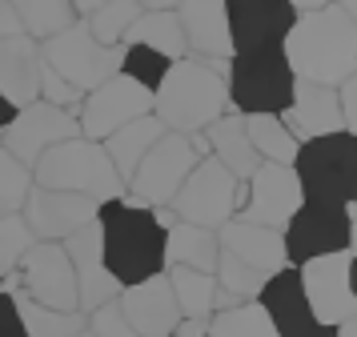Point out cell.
<instances>
[{"label": "cell", "mask_w": 357, "mask_h": 337, "mask_svg": "<svg viewBox=\"0 0 357 337\" xmlns=\"http://www.w3.org/2000/svg\"><path fill=\"white\" fill-rule=\"evenodd\" d=\"M293 29L281 40V57L293 80L337 89L357 77V13L354 4H293Z\"/></svg>", "instance_id": "6da1fadb"}, {"label": "cell", "mask_w": 357, "mask_h": 337, "mask_svg": "<svg viewBox=\"0 0 357 337\" xmlns=\"http://www.w3.org/2000/svg\"><path fill=\"white\" fill-rule=\"evenodd\" d=\"M97 229L105 269L121 289L165 273V229L157 225L153 209L137 205L129 193L97 209Z\"/></svg>", "instance_id": "7a4b0ae2"}, {"label": "cell", "mask_w": 357, "mask_h": 337, "mask_svg": "<svg viewBox=\"0 0 357 337\" xmlns=\"http://www.w3.org/2000/svg\"><path fill=\"white\" fill-rule=\"evenodd\" d=\"M229 64H205V61H185L169 64L161 89L153 93V117L161 121L165 133L197 137L213 121H221L229 112Z\"/></svg>", "instance_id": "3957f363"}, {"label": "cell", "mask_w": 357, "mask_h": 337, "mask_svg": "<svg viewBox=\"0 0 357 337\" xmlns=\"http://www.w3.org/2000/svg\"><path fill=\"white\" fill-rule=\"evenodd\" d=\"M33 185L36 189H52V193H77V197L97 201V205L125 197V181L109 165L105 149L93 141H84V137L52 144L45 157H36Z\"/></svg>", "instance_id": "277c9868"}, {"label": "cell", "mask_w": 357, "mask_h": 337, "mask_svg": "<svg viewBox=\"0 0 357 337\" xmlns=\"http://www.w3.org/2000/svg\"><path fill=\"white\" fill-rule=\"evenodd\" d=\"M293 177L301 185V201L354 205L357 201V137L329 133L305 141L293 157Z\"/></svg>", "instance_id": "5b68a950"}, {"label": "cell", "mask_w": 357, "mask_h": 337, "mask_svg": "<svg viewBox=\"0 0 357 337\" xmlns=\"http://www.w3.org/2000/svg\"><path fill=\"white\" fill-rule=\"evenodd\" d=\"M229 109L237 117H281L293 100V73L281 48L265 52H241L229 61Z\"/></svg>", "instance_id": "8992f818"}, {"label": "cell", "mask_w": 357, "mask_h": 337, "mask_svg": "<svg viewBox=\"0 0 357 337\" xmlns=\"http://www.w3.org/2000/svg\"><path fill=\"white\" fill-rule=\"evenodd\" d=\"M285 261L293 269L333 253H354L357 245V213L354 205H325V201H301V209L281 229Z\"/></svg>", "instance_id": "52a82bcc"}, {"label": "cell", "mask_w": 357, "mask_h": 337, "mask_svg": "<svg viewBox=\"0 0 357 337\" xmlns=\"http://www.w3.org/2000/svg\"><path fill=\"white\" fill-rule=\"evenodd\" d=\"M0 293H20L29 301L45 305L52 313H81L77 305V277L68 265L65 249L56 241H33V249L20 257L17 273L0 281Z\"/></svg>", "instance_id": "ba28073f"}, {"label": "cell", "mask_w": 357, "mask_h": 337, "mask_svg": "<svg viewBox=\"0 0 357 337\" xmlns=\"http://www.w3.org/2000/svg\"><path fill=\"white\" fill-rule=\"evenodd\" d=\"M241 197H245L241 181H233L213 157H201L197 169L185 177V185L177 189V197H173L165 209H169L181 225H197V229L217 233L225 221L237 217Z\"/></svg>", "instance_id": "9c48e42d"}, {"label": "cell", "mask_w": 357, "mask_h": 337, "mask_svg": "<svg viewBox=\"0 0 357 337\" xmlns=\"http://www.w3.org/2000/svg\"><path fill=\"white\" fill-rule=\"evenodd\" d=\"M121 57H125V45L100 48L97 40L89 36L81 16H77L73 29H65L61 36H52V40L40 45V61L49 64L65 84H73L77 93H93L105 80H113L116 73H121Z\"/></svg>", "instance_id": "30bf717a"}, {"label": "cell", "mask_w": 357, "mask_h": 337, "mask_svg": "<svg viewBox=\"0 0 357 337\" xmlns=\"http://www.w3.org/2000/svg\"><path fill=\"white\" fill-rule=\"evenodd\" d=\"M301 293L313 321L321 329H337L345 321H357V293H354V253H333L297 265Z\"/></svg>", "instance_id": "8fae6325"}, {"label": "cell", "mask_w": 357, "mask_h": 337, "mask_svg": "<svg viewBox=\"0 0 357 337\" xmlns=\"http://www.w3.org/2000/svg\"><path fill=\"white\" fill-rule=\"evenodd\" d=\"M197 160L201 157H197V149H193L189 137L165 133L161 141L141 157V165H137V173L129 177V189L125 193L145 209H165L177 197L181 185H185V177L197 169Z\"/></svg>", "instance_id": "7c38bea8"}, {"label": "cell", "mask_w": 357, "mask_h": 337, "mask_svg": "<svg viewBox=\"0 0 357 337\" xmlns=\"http://www.w3.org/2000/svg\"><path fill=\"white\" fill-rule=\"evenodd\" d=\"M77 137H81V125H77L73 112H61L52 105H45V100H36L29 109H17V117L0 133V149L33 173L36 157H45L52 144L77 141Z\"/></svg>", "instance_id": "4fadbf2b"}, {"label": "cell", "mask_w": 357, "mask_h": 337, "mask_svg": "<svg viewBox=\"0 0 357 337\" xmlns=\"http://www.w3.org/2000/svg\"><path fill=\"white\" fill-rule=\"evenodd\" d=\"M153 112V96L145 89H137L129 77H121L116 73L113 80H105L100 89L93 93H84L81 109H77V125H81V137L84 141H109L116 128L132 125V121H141Z\"/></svg>", "instance_id": "5bb4252c"}, {"label": "cell", "mask_w": 357, "mask_h": 337, "mask_svg": "<svg viewBox=\"0 0 357 337\" xmlns=\"http://www.w3.org/2000/svg\"><path fill=\"white\" fill-rule=\"evenodd\" d=\"M297 209H301V185H297L293 169L289 165L261 160L257 169H253V177L245 181V197H241V209H237V221H249V225H261V229L281 233Z\"/></svg>", "instance_id": "9a60e30c"}, {"label": "cell", "mask_w": 357, "mask_h": 337, "mask_svg": "<svg viewBox=\"0 0 357 337\" xmlns=\"http://www.w3.org/2000/svg\"><path fill=\"white\" fill-rule=\"evenodd\" d=\"M293 20H297V13L285 0H229L225 24H229V40H233V57L281 48Z\"/></svg>", "instance_id": "2e32d148"}, {"label": "cell", "mask_w": 357, "mask_h": 337, "mask_svg": "<svg viewBox=\"0 0 357 337\" xmlns=\"http://www.w3.org/2000/svg\"><path fill=\"white\" fill-rule=\"evenodd\" d=\"M97 201L77 197V193H52V189H29L24 205H20V221L29 225L33 241H61L73 237L77 229L97 221Z\"/></svg>", "instance_id": "e0dca14e"}, {"label": "cell", "mask_w": 357, "mask_h": 337, "mask_svg": "<svg viewBox=\"0 0 357 337\" xmlns=\"http://www.w3.org/2000/svg\"><path fill=\"white\" fill-rule=\"evenodd\" d=\"M61 249H65L68 265H73V277H77V305H81V313H93L100 305L116 301V285L109 269H105V257H100V229L97 221L77 229L73 237L61 241Z\"/></svg>", "instance_id": "ac0fdd59"}, {"label": "cell", "mask_w": 357, "mask_h": 337, "mask_svg": "<svg viewBox=\"0 0 357 337\" xmlns=\"http://www.w3.org/2000/svg\"><path fill=\"white\" fill-rule=\"evenodd\" d=\"M116 309H121V317L129 321V329L137 337H173V329L181 325L177 301H173V289H169L165 273L149 277L141 285L121 289Z\"/></svg>", "instance_id": "d6986e66"}, {"label": "cell", "mask_w": 357, "mask_h": 337, "mask_svg": "<svg viewBox=\"0 0 357 337\" xmlns=\"http://www.w3.org/2000/svg\"><path fill=\"white\" fill-rule=\"evenodd\" d=\"M217 249L225 257H233L237 265L253 269L257 277H265V281L289 265L285 261V241H281V233L261 229V225H249V221H237V217L217 229Z\"/></svg>", "instance_id": "ffe728a7"}, {"label": "cell", "mask_w": 357, "mask_h": 337, "mask_svg": "<svg viewBox=\"0 0 357 337\" xmlns=\"http://www.w3.org/2000/svg\"><path fill=\"white\" fill-rule=\"evenodd\" d=\"M177 20H181V36H185V52H189L193 61H205V64H229L233 61L225 4H217V0L177 4Z\"/></svg>", "instance_id": "44dd1931"}, {"label": "cell", "mask_w": 357, "mask_h": 337, "mask_svg": "<svg viewBox=\"0 0 357 337\" xmlns=\"http://www.w3.org/2000/svg\"><path fill=\"white\" fill-rule=\"evenodd\" d=\"M281 125L289 128V137L297 144L329 137V133H345V128H341V109H337V89L297 80V84H293L289 109L281 112Z\"/></svg>", "instance_id": "7402d4cb"}, {"label": "cell", "mask_w": 357, "mask_h": 337, "mask_svg": "<svg viewBox=\"0 0 357 337\" xmlns=\"http://www.w3.org/2000/svg\"><path fill=\"white\" fill-rule=\"evenodd\" d=\"M257 305L265 309V317L273 321L277 337H309L313 329H321L313 313L305 305V293H301V277L293 265H285L281 273H273L257 293Z\"/></svg>", "instance_id": "603a6c76"}, {"label": "cell", "mask_w": 357, "mask_h": 337, "mask_svg": "<svg viewBox=\"0 0 357 337\" xmlns=\"http://www.w3.org/2000/svg\"><path fill=\"white\" fill-rule=\"evenodd\" d=\"M0 96L13 109H29L40 100V45L24 32L0 40Z\"/></svg>", "instance_id": "cb8c5ba5"}, {"label": "cell", "mask_w": 357, "mask_h": 337, "mask_svg": "<svg viewBox=\"0 0 357 337\" xmlns=\"http://www.w3.org/2000/svg\"><path fill=\"white\" fill-rule=\"evenodd\" d=\"M205 144H209V157L217 160L233 181H241V185L261 165L257 153H253V144H249V133H245V117H237V112H225L221 121H213V125L205 128Z\"/></svg>", "instance_id": "d4e9b609"}, {"label": "cell", "mask_w": 357, "mask_h": 337, "mask_svg": "<svg viewBox=\"0 0 357 337\" xmlns=\"http://www.w3.org/2000/svg\"><path fill=\"white\" fill-rule=\"evenodd\" d=\"M121 45H137V48H149L165 57L169 64L185 61V36H181V20H177V8H165V4H145V13L132 20V29L125 32Z\"/></svg>", "instance_id": "484cf974"}, {"label": "cell", "mask_w": 357, "mask_h": 337, "mask_svg": "<svg viewBox=\"0 0 357 337\" xmlns=\"http://www.w3.org/2000/svg\"><path fill=\"white\" fill-rule=\"evenodd\" d=\"M165 137L161 121L149 112V117H141V121H132V125L116 128L109 141H100V149H105V157H109V165L116 169V177L125 181V189H129V177L137 173V165H141V157H145L153 144Z\"/></svg>", "instance_id": "4316f807"}, {"label": "cell", "mask_w": 357, "mask_h": 337, "mask_svg": "<svg viewBox=\"0 0 357 337\" xmlns=\"http://www.w3.org/2000/svg\"><path fill=\"white\" fill-rule=\"evenodd\" d=\"M169 269L213 273L217 269V233L177 221L165 233V273Z\"/></svg>", "instance_id": "83f0119b"}, {"label": "cell", "mask_w": 357, "mask_h": 337, "mask_svg": "<svg viewBox=\"0 0 357 337\" xmlns=\"http://www.w3.org/2000/svg\"><path fill=\"white\" fill-rule=\"evenodd\" d=\"M145 13V4H129V0H116V4H77V16L84 20L89 36L100 48H116L125 40V32L132 29V20Z\"/></svg>", "instance_id": "f1b7e54d"}, {"label": "cell", "mask_w": 357, "mask_h": 337, "mask_svg": "<svg viewBox=\"0 0 357 337\" xmlns=\"http://www.w3.org/2000/svg\"><path fill=\"white\" fill-rule=\"evenodd\" d=\"M169 289L177 301L181 321H209L213 317V297H217V281L213 273H193V269H169Z\"/></svg>", "instance_id": "f546056e"}, {"label": "cell", "mask_w": 357, "mask_h": 337, "mask_svg": "<svg viewBox=\"0 0 357 337\" xmlns=\"http://www.w3.org/2000/svg\"><path fill=\"white\" fill-rule=\"evenodd\" d=\"M13 8H17L20 32L36 45H45L77 24V4H65V0H36V4H13Z\"/></svg>", "instance_id": "4dcf8cb0"}, {"label": "cell", "mask_w": 357, "mask_h": 337, "mask_svg": "<svg viewBox=\"0 0 357 337\" xmlns=\"http://www.w3.org/2000/svg\"><path fill=\"white\" fill-rule=\"evenodd\" d=\"M245 133H249V144L257 160H269V165H289L301 144L289 137V128L281 125V117H245Z\"/></svg>", "instance_id": "1f68e13d"}, {"label": "cell", "mask_w": 357, "mask_h": 337, "mask_svg": "<svg viewBox=\"0 0 357 337\" xmlns=\"http://www.w3.org/2000/svg\"><path fill=\"white\" fill-rule=\"evenodd\" d=\"M13 305H17V317H20V325H24L29 337H77V334H84V313H52V309L29 301L20 293H13Z\"/></svg>", "instance_id": "d6a6232c"}, {"label": "cell", "mask_w": 357, "mask_h": 337, "mask_svg": "<svg viewBox=\"0 0 357 337\" xmlns=\"http://www.w3.org/2000/svg\"><path fill=\"white\" fill-rule=\"evenodd\" d=\"M209 337H277L273 321L265 317L257 301H245L237 309L213 313L209 317Z\"/></svg>", "instance_id": "836d02e7"}, {"label": "cell", "mask_w": 357, "mask_h": 337, "mask_svg": "<svg viewBox=\"0 0 357 337\" xmlns=\"http://www.w3.org/2000/svg\"><path fill=\"white\" fill-rule=\"evenodd\" d=\"M165 73H169V61L149 52V48H137V45H125V57H121V77H129L137 89H145L149 96L161 89Z\"/></svg>", "instance_id": "e575fe53"}, {"label": "cell", "mask_w": 357, "mask_h": 337, "mask_svg": "<svg viewBox=\"0 0 357 337\" xmlns=\"http://www.w3.org/2000/svg\"><path fill=\"white\" fill-rule=\"evenodd\" d=\"M29 189H33V173H29L24 165H17V160L0 149V217L20 213Z\"/></svg>", "instance_id": "d590c367"}, {"label": "cell", "mask_w": 357, "mask_h": 337, "mask_svg": "<svg viewBox=\"0 0 357 337\" xmlns=\"http://www.w3.org/2000/svg\"><path fill=\"white\" fill-rule=\"evenodd\" d=\"M33 249V233H29V225L20 221V213L13 217H0V281L8 277V273H17L20 257Z\"/></svg>", "instance_id": "8d00e7d4"}, {"label": "cell", "mask_w": 357, "mask_h": 337, "mask_svg": "<svg viewBox=\"0 0 357 337\" xmlns=\"http://www.w3.org/2000/svg\"><path fill=\"white\" fill-rule=\"evenodd\" d=\"M40 100H45V105H52V109L73 112V117H77V109H81L84 93H77L73 84H65V80L56 77L49 64L40 61Z\"/></svg>", "instance_id": "74e56055"}, {"label": "cell", "mask_w": 357, "mask_h": 337, "mask_svg": "<svg viewBox=\"0 0 357 337\" xmlns=\"http://www.w3.org/2000/svg\"><path fill=\"white\" fill-rule=\"evenodd\" d=\"M84 329L93 337H137L129 329V321L121 317V309H116V301L100 305V309H93L89 317H84Z\"/></svg>", "instance_id": "f35d334b"}, {"label": "cell", "mask_w": 357, "mask_h": 337, "mask_svg": "<svg viewBox=\"0 0 357 337\" xmlns=\"http://www.w3.org/2000/svg\"><path fill=\"white\" fill-rule=\"evenodd\" d=\"M337 109H341V128L357 137V77L337 84Z\"/></svg>", "instance_id": "ab89813d"}, {"label": "cell", "mask_w": 357, "mask_h": 337, "mask_svg": "<svg viewBox=\"0 0 357 337\" xmlns=\"http://www.w3.org/2000/svg\"><path fill=\"white\" fill-rule=\"evenodd\" d=\"M0 337H29V334H24V325H20L17 305H13L8 293H0Z\"/></svg>", "instance_id": "60d3db41"}, {"label": "cell", "mask_w": 357, "mask_h": 337, "mask_svg": "<svg viewBox=\"0 0 357 337\" xmlns=\"http://www.w3.org/2000/svg\"><path fill=\"white\" fill-rule=\"evenodd\" d=\"M8 36H20L17 8H13V4H0V40H8Z\"/></svg>", "instance_id": "b9f144b4"}, {"label": "cell", "mask_w": 357, "mask_h": 337, "mask_svg": "<svg viewBox=\"0 0 357 337\" xmlns=\"http://www.w3.org/2000/svg\"><path fill=\"white\" fill-rule=\"evenodd\" d=\"M173 337H209V321H181Z\"/></svg>", "instance_id": "7bdbcfd3"}, {"label": "cell", "mask_w": 357, "mask_h": 337, "mask_svg": "<svg viewBox=\"0 0 357 337\" xmlns=\"http://www.w3.org/2000/svg\"><path fill=\"white\" fill-rule=\"evenodd\" d=\"M13 117H17V109H13V105H8V100L0 96V133L8 128V121H13Z\"/></svg>", "instance_id": "ee69618b"}, {"label": "cell", "mask_w": 357, "mask_h": 337, "mask_svg": "<svg viewBox=\"0 0 357 337\" xmlns=\"http://www.w3.org/2000/svg\"><path fill=\"white\" fill-rule=\"evenodd\" d=\"M333 337H357V321H345V325H337V329H333Z\"/></svg>", "instance_id": "f6af8a7d"}, {"label": "cell", "mask_w": 357, "mask_h": 337, "mask_svg": "<svg viewBox=\"0 0 357 337\" xmlns=\"http://www.w3.org/2000/svg\"><path fill=\"white\" fill-rule=\"evenodd\" d=\"M309 337H333V329H313Z\"/></svg>", "instance_id": "bcb514c9"}, {"label": "cell", "mask_w": 357, "mask_h": 337, "mask_svg": "<svg viewBox=\"0 0 357 337\" xmlns=\"http://www.w3.org/2000/svg\"><path fill=\"white\" fill-rule=\"evenodd\" d=\"M77 337H93V334H89V329H84V334H77Z\"/></svg>", "instance_id": "7dc6e473"}]
</instances>
